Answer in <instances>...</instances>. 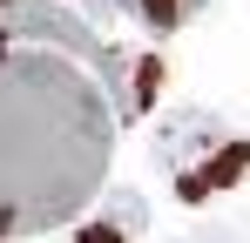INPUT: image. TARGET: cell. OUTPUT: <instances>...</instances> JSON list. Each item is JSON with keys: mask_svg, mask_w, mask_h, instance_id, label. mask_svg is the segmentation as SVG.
<instances>
[{"mask_svg": "<svg viewBox=\"0 0 250 243\" xmlns=\"http://www.w3.org/2000/svg\"><path fill=\"white\" fill-rule=\"evenodd\" d=\"M244 169H250V142L230 135L223 149H209V156H203V169H183V176H176V182H183V202H203V196H216V189H230Z\"/></svg>", "mask_w": 250, "mask_h": 243, "instance_id": "obj_3", "label": "cell"}, {"mask_svg": "<svg viewBox=\"0 0 250 243\" xmlns=\"http://www.w3.org/2000/svg\"><path fill=\"white\" fill-rule=\"evenodd\" d=\"M102 216L122 223V230H142V196H135V189H108V196H102Z\"/></svg>", "mask_w": 250, "mask_h": 243, "instance_id": "obj_5", "label": "cell"}, {"mask_svg": "<svg viewBox=\"0 0 250 243\" xmlns=\"http://www.w3.org/2000/svg\"><path fill=\"white\" fill-rule=\"evenodd\" d=\"M122 237H128V230H122V223H108V216H102L95 230H82V243H122Z\"/></svg>", "mask_w": 250, "mask_h": 243, "instance_id": "obj_6", "label": "cell"}, {"mask_svg": "<svg viewBox=\"0 0 250 243\" xmlns=\"http://www.w3.org/2000/svg\"><path fill=\"white\" fill-rule=\"evenodd\" d=\"M223 142H230V135H223V122L203 115V108H189V115H176V122L163 128V162L183 176L189 156H209V149H223Z\"/></svg>", "mask_w": 250, "mask_h": 243, "instance_id": "obj_2", "label": "cell"}, {"mask_svg": "<svg viewBox=\"0 0 250 243\" xmlns=\"http://www.w3.org/2000/svg\"><path fill=\"white\" fill-rule=\"evenodd\" d=\"M128 7H135V14H142L156 34H169V27H183V20H189L203 0H128Z\"/></svg>", "mask_w": 250, "mask_h": 243, "instance_id": "obj_4", "label": "cell"}, {"mask_svg": "<svg viewBox=\"0 0 250 243\" xmlns=\"http://www.w3.org/2000/svg\"><path fill=\"white\" fill-rule=\"evenodd\" d=\"M135 108L128 61L82 14L0 0V243L82 216Z\"/></svg>", "mask_w": 250, "mask_h": 243, "instance_id": "obj_1", "label": "cell"}]
</instances>
